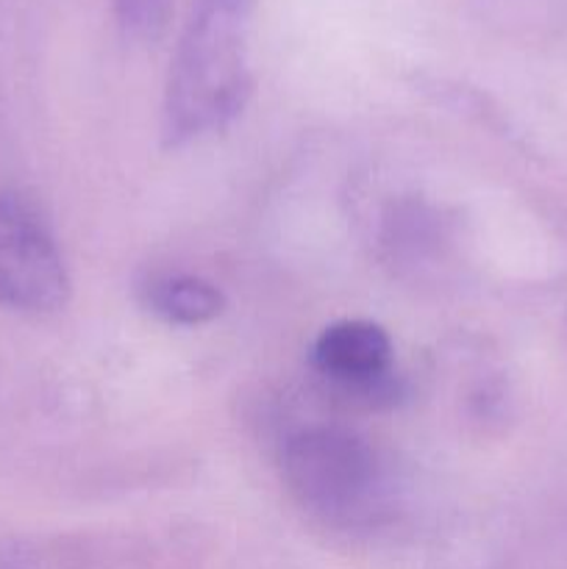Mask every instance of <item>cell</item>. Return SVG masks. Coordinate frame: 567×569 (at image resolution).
Listing matches in <instances>:
<instances>
[{"label": "cell", "instance_id": "1", "mask_svg": "<svg viewBox=\"0 0 567 569\" xmlns=\"http://www.w3.org/2000/svg\"><path fill=\"white\" fill-rule=\"evenodd\" d=\"M259 0H192L178 33L161 103L167 148L231 126L253 92V22Z\"/></svg>", "mask_w": 567, "mask_h": 569}, {"label": "cell", "instance_id": "2", "mask_svg": "<svg viewBox=\"0 0 567 569\" xmlns=\"http://www.w3.org/2000/svg\"><path fill=\"white\" fill-rule=\"evenodd\" d=\"M281 472L292 498L331 526H361L381 509V461L365 439L342 428H306L289 437Z\"/></svg>", "mask_w": 567, "mask_h": 569}, {"label": "cell", "instance_id": "3", "mask_svg": "<svg viewBox=\"0 0 567 569\" xmlns=\"http://www.w3.org/2000/svg\"><path fill=\"white\" fill-rule=\"evenodd\" d=\"M64 253L37 206L0 192V303L26 317H50L70 300Z\"/></svg>", "mask_w": 567, "mask_h": 569}, {"label": "cell", "instance_id": "4", "mask_svg": "<svg viewBox=\"0 0 567 569\" xmlns=\"http://www.w3.org/2000/svg\"><path fill=\"white\" fill-rule=\"evenodd\" d=\"M392 359V339L370 320L331 322L311 348L317 376L337 392L367 406L395 398Z\"/></svg>", "mask_w": 567, "mask_h": 569}, {"label": "cell", "instance_id": "5", "mask_svg": "<svg viewBox=\"0 0 567 569\" xmlns=\"http://www.w3.org/2000/svg\"><path fill=\"white\" fill-rule=\"evenodd\" d=\"M142 300L156 317L172 326H206L226 311V295L189 272L153 276L142 287Z\"/></svg>", "mask_w": 567, "mask_h": 569}, {"label": "cell", "instance_id": "6", "mask_svg": "<svg viewBox=\"0 0 567 569\" xmlns=\"http://www.w3.org/2000/svg\"><path fill=\"white\" fill-rule=\"evenodd\" d=\"M117 26L137 42H153L165 33L176 0H111Z\"/></svg>", "mask_w": 567, "mask_h": 569}]
</instances>
